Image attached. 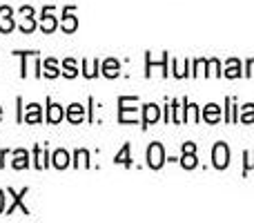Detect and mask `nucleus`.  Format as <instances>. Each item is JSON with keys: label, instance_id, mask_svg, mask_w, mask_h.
<instances>
[{"label": "nucleus", "instance_id": "obj_12", "mask_svg": "<svg viewBox=\"0 0 254 223\" xmlns=\"http://www.w3.org/2000/svg\"><path fill=\"white\" fill-rule=\"evenodd\" d=\"M203 121L210 123V125H214V123L221 121V107L214 105V103H210V105L203 107Z\"/></svg>", "mask_w": 254, "mask_h": 223}, {"label": "nucleus", "instance_id": "obj_9", "mask_svg": "<svg viewBox=\"0 0 254 223\" xmlns=\"http://www.w3.org/2000/svg\"><path fill=\"white\" fill-rule=\"evenodd\" d=\"M34 165H36V170H45V167L49 165V152L43 148V145H36L34 148Z\"/></svg>", "mask_w": 254, "mask_h": 223}, {"label": "nucleus", "instance_id": "obj_5", "mask_svg": "<svg viewBox=\"0 0 254 223\" xmlns=\"http://www.w3.org/2000/svg\"><path fill=\"white\" fill-rule=\"evenodd\" d=\"M158 118H161V107L154 105V103H147V105L143 107V127L154 125Z\"/></svg>", "mask_w": 254, "mask_h": 223}, {"label": "nucleus", "instance_id": "obj_3", "mask_svg": "<svg viewBox=\"0 0 254 223\" xmlns=\"http://www.w3.org/2000/svg\"><path fill=\"white\" fill-rule=\"evenodd\" d=\"M129 105V96H121L119 98V121L121 123H136L138 112L136 107H127Z\"/></svg>", "mask_w": 254, "mask_h": 223}, {"label": "nucleus", "instance_id": "obj_31", "mask_svg": "<svg viewBox=\"0 0 254 223\" xmlns=\"http://www.w3.org/2000/svg\"><path fill=\"white\" fill-rule=\"evenodd\" d=\"M246 65H248V72H246V76H254V58H250V61H248Z\"/></svg>", "mask_w": 254, "mask_h": 223}, {"label": "nucleus", "instance_id": "obj_24", "mask_svg": "<svg viewBox=\"0 0 254 223\" xmlns=\"http://www.w3.org/2000/svg\"><path fill=\"white\" fill-rule=\"evenodd\" d=\"M239 121H241V123H254V105H252V103L243 105V110H241V116H239Z\"/></svg>", "mask_w": 254, "mask_h": 223}, {"label": "nucleus", "instance_id": "obj_18", "mask_svg": "<svg viewBox=\"0 0 254 223\" xmlns=\"http://www.w3.org/2000/svg\"><path fill=\"white\" fill-rule=\"evenodd\" d=\"M43 76H47V78H56V76H61L63 72H58V65H56V61L54 58H47V61L43 63Z\"/></svg>", "mask_w": 254, "mask_h": 223}, {"label": "nucleus", "instance_id": "obj_36", "mask_svg": "<svg viewBox=\"0 0 254 223\" xmlns=\"http://www.w3.org/2000/svg\"><path fill=\"white\" fill-rule=\"evenodd\" d=\"M0 118H2V107H0Z\"/></svg>", "mask_w": 254, "mask_h": 223}, {"label": "nucleus", "instance_id": "obj_19", "mask_svg": "<svg viewBox=\"0 0 254 223\" xmlns=\"http://www.w3.org/2000/svg\"><path fill=\"white\" fill-rule=\"evenodd\" d=\"M129 149H131V148H129V143H125L123 148H121V152L116 154V158H114V163H116V165H119V163H121V165H125V167H129V165H131Z\"/></svg>", "mask_w": 254, "mask_h": 223}, {"label": "nucleus", "instance_id": "obj_4", "mask_svg": "<svg viewBox=\"0 0 254 223\" xmlns=\"http://www.w3.org/2000/svg\"><path fill=\"white\" fill-rule=\"evenodd\" d=\"M7 192H9V197H11V206L7 208V215H11V212L16 210V208H20V212H22V215H29V208H27L25 203H22V199H25V194L29 192V190H27V188H22L20 192H13V190L9 188Z\"/></svg>", "mask_w": 254, "mask_h": 223}, {"label": "nucleus", "instance_id": "obj_29", "mask_svg": "<svg viewBox=\"0 0 254 223\" xmlns=\"http://www.w3.org/2000/svg\"><path fill=\"white\" fill-rule=\"evenodd\" d=\"M207 65V61L205 58H198L196 63H194V72H192V76H198V74H205V72H203V67Z\"/></svg>", "mask_w": 254, "mask_h": 223}, {"label": "nucleus", "instance_id": "obj_1", "mask_svg": "<svg viewBox=\"0 0 254 223\" xmlns=\"http://www.w3.org/2000/svg\"><path fill=\"white\" fill-rule=\"evenodd\" d=\"M163 163H165V149H163L161 143L154 141V143L147 148V165L152 167V170H161Z\"/></svg>", "mask_w": 254, "mask_h": 223}, {"label": "nucleus", "instance_id": "obj_7", "mask_svg": "<svg viewBox=\"0 0 254 223\" xmlns=\"http://www.w3.org/2000/svg\"><path fill=\"white\" fill-rule=\"evenodd\" d=\"M56 16L52 13V7H45L43 9V20H40V29L45 31V34H52V31H56Z\"/></svg>", "mask_w": 254, "mask_h": 223}, {"label": "nucleus", "instance_id": "obj_35", "mask_svg": "<svg viewBox=\"0 0 254 223\" xmlns=\"http://www.w3.org/2000/svg\"><path fill=\"white\" fill-rule=\"evenodd\" d=\"M4 158H7V149H2V152H0V167H2V165H4V163H2V161H4Z\"/></svg>", "mask_w": 254, "mask_h": 223}, {"label": "nucleus", "instance_id": "obj_33", "mask_svg": "<svg viewBox=\"0 0 254 223\" xmlns=\"http://www.w3.org/2000/svg\"><path fill=\"white\" fill-rule=\"evenodd\" d=\"M11 7H0V16H11Z\"/></svg>", "mask_w": 254, "mask_h": 223}, {"label": "nucleus", "instance_id": "obj_32", "mask_svg": "<svg viewBox=\"0 0 254 223\" xmlns=\"http://www.w3.org/2000/svg\"><path fill=\"white\" fill-rule=\"evenodd\" d=\"M20 13H22V16H34V9L25 4V7H20Z\"/></svg>", "mask_w": 254, "mask_h": 223}, {"label": "nucleus", "instance_id": "obj_16", "mask_svg": "<svg viewBox=\"0 0 254 223\" xmlns=\"http://www.w3.org/2000/svg\"><path fill=\"white\" fill-rule=\"evenodd\" d=\"M183 105H185V123H198L201 116H198V105L190 103L188 98H183Z\"/></svg>", "mask_w": 254, "mask_h": 223}, {"label": "nucleus", "instance_id": "obj_23", "mask_svg": "<svg viewBox=\"0 0 254 223\" xmlns=\"http://www.w3.org/2000/svg\"><path fill=\"white\" fill-rule=\"evenodd\" d=\"M74 165L76 167H80V165H85V167H89L92 163H89V152L87 149H76V154H74Z\"/></svg>", "mask_w": 254, "mask_h": 223}, {"label": "nucleus", "instance_id": "obj_13", "mask_svg": "<svg viewBox=\"0 0 254 223\" xmlns=\"http://www.w3.org/2000/svg\"><path fill=\"white\" fill-rule=\"evenodd\" d=\"M11 165H13V170H25V167H29V152H27V149H16Z\"/></svg>", "mask_w": 254, "mask_h": 223}, {"label": "nucleus", "instance_id": "obj_25", "mask_svg": "<svg viewBox=\"0 0 254 223\" xmlns=\"http://www.w3.org/2000/svg\"><path fill=\"white\" fill-rule=\"evenodd\" d=\"M34 29H36V20L31 16H27L25 20L20 22V31H22V34H31Z\"/></svg>", "mask_w": 254, "mask_h": 223}, {"label": "nucleus", "instance_id": "obj_21", "mask_svg": "<svg viewBox=\"0 0 254 223\" xmlns=\"http://www.w3.org/2000/svg\"><path fill=\"white\" fill-rule=\"evenodd\" d=\"M98 72H101V61H94L92 65H89L87 61H83V74L87 76V78H96Z\"/></svg>", "mask_w": 254, "mask_h": 223}, {"label": "nucleus", "instance_id": "obj_8", "mask_svg": "<svg viewBox=\"0 0 254 223\" xmlns=\"http://www.w3.org/2000/svg\"><path fill=\"white\" fill-rule=\"evenodd\" d=\"M65 118V110L58 103H52V98H47V121L49 123H61Z\"/></svg>", "mask_w": 254, "mask_h": 223}, {"label": "nucleus", "instance_id": "obj_28", "mask_svg": "<svg viewBox=\"0 0 254 223\" xmlns=\"http://www.w3.org/2000/svg\"><path fill=\"white\" fill-rule=\"evenodd\" d=\"M246 156V165H243V174H248V172L254 167V152H246L243 154Z\"/></svg>", "mask_w": 254, "mask_h": 223}, {"label": "nucleus", "instance_id": "obj_27", "mask_svg": "<svg viewBox=\"0 0 254 223\" xmlns=\"http://www.w3.org/2000/svg\"><path fill=\"white\" fill-rule=\"evenodd\" d=\"M13 27H16V25H13V20H11L9 16H4L2 20H0V31H2V34H9Z\"/></svg>", "mask_w": 254, "mask_h": 223}, {"label": "nucleus", "instance_id": "obj_20", "mask_svg": "<svg viewBox=\"0 0 254 223\" xmlns=\"http://www.w3.org/2000/svg\"><path fill=\"white\" fill-rule=\"evenodd\" d=\"M181 165H183L185 170H194V167L198 165L196 152H183V156H181Z\"/></svg>", "mask_w": 254, "mask_h": 223}, {"label": "nucleus", "instance_id": "obj_26", "mask_svg": "<svg viewBox=\"0 0 254 223\" xmlns=\"http://www.w3.org/2000/svg\"><path fill=\"white\" fill-rule=\"evenodd\" d=\"M207 67H210V74L212 76H223V72H221V63L216 61V58H212V61H207Z\"/></svg>", "mask_w": 254, "mask_h": 223}, {"label": "nucleus", "instance_id": "obj_30", "mask_svg": "<svg viewBox=\"0 0 254 223\" xmlns=\"http://www.w3.org/2000/svg\"><path fill=\"white\" fill-rule=\"evenodd\" d=\"M183 152H196V143H183Z\"/></svg>", "mask_w": 254, "mask_h": 223}, {"label": "nucleus", "instance_id": "obj_17", "mask_svg": "<svg viewBox=\"0 0 254 223\" xmlns=\"http://www.w3.org/2000/svg\"><path fill=\"white\" fill-rule=\"evenodd\" d=\"M52 163H54V167H58V170H65V167L69 165V154H67V149H56L52 156Z\"/></svg>", "mask_w": 254, "mask_h": 223}, {"label": "nucleus", "instance_id": "obj_14", "mask_svg": "<svg viewBox=\"0 0 254 223\" xmlns=\"http://www.w3.org/2000/svg\"><path fill=\"white\" fill-rule=\"evenodd\" d=\"M103 74H105L107 78H116V76L121 74V63L116 61V58H107V61L103 63Z\"/></svg>", "mask_w": 254, "mask_h": 223}, {"label": "nucleus", "instance_id": "obj_2", "mask_svg": "<svg viewBox=\"0 0 254 223\" xmlns=\"http://www.w3.org/2000/svg\"><path fill=\"white\" fill-rule=\"evenodd\" d=\"M212 163L216 170H225L230 165V148L225 143H216L212 149Z\"/></svg>", "mask_w": 254, "mask_h": 223}, {"label": "nucleus", "instance_id": "obj_15", "mask_svg": "<svg viewBox=\"0 0 254 223\" xmlns=\"http://www.w3.org/2000/svg\"><path fill=\"white\" fill-rule=\"evenodd\" d=\"M225 76H228V78H239V76H243L241 61H239V58H230V61L225 63Z\"/></svg>", "mask_w": 254, "mask_h": 223}, {"label": "nucleus", "instance_id": "obj_10", "mask_svg": "<svg viewBox=\"0 0 254 223\" xmlns=\"http://www.w3.org/2000/svg\"><path fill=\"white\" fill-rule=\"evenodd\" d=\"M22 121L25 123H40L43 121V112H40V105L38 103H31V105H27V112L22 114Z\"/></svg>", "mask_w": 254, "mask_h": 223}, {"label": "nucleus", "instance_id": "obj_6", "mask_svg": "<svg viewBox=\"0 0 254 223\" xmlns=\"http://www.w3.org/2000/svg\"><path fill=\"white\" fill-rule=\"evenodd\" d=\"M76 29H78V18L74 16V7H65V11H63V31L71 34Z\"/></svg>", "mask_w": 254, "mask_h": 223}, {"label": "nucleus", "instance_id": "obj_34", "mask_svg": "<svg viewBox=\"0 0 254 223\" xmlns=\"http://www.w3.org/2000/svg\"><path fill=\"white\" fill-rule=\"evenodd\" d=\"M2 212H4V192L0 190V215H2Z\"/></svg>", "mask_w": 254, "mask_h": 223}, {"label": "nucleus", "instance_id": "obj_11", "mask_svg": "<svg viewBox=\"0 0 254 223\" xmlns=\"http://www.w3.org/2000/svg\"><path fill=\"white\" fill-rule=\"evenodd\" d=\"M67 121L69 123H83V118H85V107L80 105V103H71L69 107H67Z\"/></svg>", "mask_w": 254, "mask_h": 223}, {"label": "nucleus", "instance_id": "obj_22", "mask_svg": "<svg viewBox=\"0 0 254 223\" xmlns=\"http://www.w3.org/2000/svg\"><path fill=\"white\" fill-rule=\"evenodd\" d=\"M63 74H65L67 78H76V76H78V67H76L74 58H67V61L63 63Z\"/></svg>", "mask_w": 254, "mask_h": 223}]
</instances>
